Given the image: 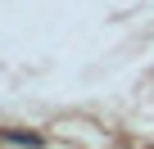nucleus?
Returning a JSON list of instances; mask_svg holds the SVG:
<instances>
[{"mask_svg": "<svg viewBox=\"0 0 154 149\" xmlns=\"http://www.w3.org/2000/svg\"><path fill=\"white\" fill-rule=\"evenodd\" d=\"M0 149H41L36 131H0Z\"/></svg>", "mask_w": 154, "mask_h": 149, "instance_id": "f257e3e1", "label": "nucleus"}]
</instances>
